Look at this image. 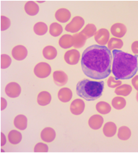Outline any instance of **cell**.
<instances>
[{
	"label": "cell",
	"instance_id": "cell-9",
	"mask_svg": "<svg viewBox=\"0 0 138 153\" xmlns=\"http://www.w3.org/2000/svg\"><path fill=\"white\" fill-rule=\"evenodd\" d=\"M28 51L27 48L24 46L22 45H18L14 46L12 48V55L13 58L15 60L17 61H22L25 59V58L27 56Z\"/></svg>",
	"mask_w": 138,
	"mask_h": 153
},
{
	"label": "cell",
	"instance_id": "cell-36",
	"mask_svg": "<svg viewBox=\"0 0 138 153\" xmlns=\"http://www.w3.org/2000/svg\"><path fill=\"white\" fill-rule=\"evenodd\" d=\"M33 151H34V152H48V147L44 143H39L35 145Z\"/></svg>",
	"mask_w": 138,
	"mask_h": 153
},
{
	"label": "cell",
	"instance_id": "cell-22",
	"mask_svg": "<svg viewBox=\"0 0 138 153\" xmlns=\"http://www.w3.org/2000/svg\"><path fill=\"white\" fill-rule=\"evenodd\" d=\"M73 46L75 48H82L86 42V36L81 32L76 33L73 36Z\"/></svg>",
	"mask_w": 138,
	"mask_h": 153
},
{
	"label": "cell",
	"instance_id": "cell-34",
	"mask_svg": "<svg viewBox=\"0 0 138 153\" xmlns=\"http://www.w3.org/2000/svg\"><path fill=\"white\" fill-rule=\"evenodd\" d=\"M107 83L108 87L112 88H117L122 85V81L120 80H117L116 78L112 77V76L108 78Z\"/></svg>",
	"mask_w": 138,
	"mask_h": 153
},
{
	"label": "cell",
	"instance_id": "cell-26",
	"mask_svg": "<svg viewBox=\"0 0 138 153\" xmlns=\"http://www.w3.org/2000/svg\"><path fill=\"white\" fill-rule=\"evenodd\" d=\"M131 91H132L131 85L128 84H122L115 88V94L118 95V96H128L130 94Z\"/></svg>",
	"mask_w": 138,
	"mask_h": 153
},
{
	"label": "cell",
	"instance_id": "cell-38",
	"mask_svg": "<svg viewBox=\"0 0 138 153\" xmlns=\"http://www.w3.org/2000/svg\"><path fill=\"white\" fill-rule=\"evenodd\" d=\"M132 83L133 87L138 91V76H136L132 79Z\"/></svg>",
	"mask_w": 138,
	"mask_h": 153
},
{
	"label": "cell",
	"instance_id": "cell-14",
	"mask_svg": "<svg viewBox=\"0 0 138 153\" xmlns=\"http://www.w3.org/2000/svg\"><path fill=\"white\" fill-rule=\"evenodd\" d=\"M103 117L100 115H93L88 120V126L93 130H98L103 124Z\"/></svg>",
	"mask_w": 138,
	"mask_h": 153
},
{
	"label": "cell",
	"instance_id": "cell-25",
	"mask_svg": "<svg viewBox=\"0 0 138 153\" xmlns=\"http://www.w3.org/2000/svg\"><path fill=\"white\" fill-rule=\"evenodd\" d=\"M96 110L102 115H106L111 113V106L109 103L105 101H100L96 104Z\"/></svg>",
	"mask_w": 138,
	"mask_h": 153
},
{
	"label": "cell",
	"instance_id": "cell-11",
	"mask_svg": "<svg viewBox=\"0 0 138 153\" xmlns=\"http://www.w3.org/2000/svg\"><path fill=\"white\" fill-rule=\"evenodd\" d=\"M111 32L115 38H122L125 35L127 32V28L122 23L114 24L111 28Z\"/></svg>",
	"mask_w": 138,
	"mask_h": 153
},
{
	"label": "cell",
	"instance_id": "cell-5",
	"mask_svg": "<svg viewBox=\"0 0 138 153\" xmlns=\"http://www.w3.org/2000/svg\"><path fill=\"white\" fill-rule=\"evenodd\" d=\"M85 21L81 16H76L73 18V19L70 21V23H68L66 25V31L71 33H77L82 29V27L84 26Z\"/></svg>",
	"mask_w": 138,
	"mask_h": 153
},
{
	"label": "cell",
	"instance_id": "cell-32",
	"mask_svg": "<svg viewBox=\"0 0 138 153\" xmlns=\"http://www.w3.org/2000/svg\"><path fill=\"white\" fill-rule=\"evenodd\" d=\"M112 105L116 110H122L125 107L126 100L124 98L120 96L115 97L112 100Z\"/></svg>",
	"mask_w": 138,
	"mask_h": 153
},
{
	"label": "cell",
	"instance_id": "cell-39",
	"mask_svg": "<svg viewBox=\"0 0 138 153\" xmlns=\"http://www.w3.org/2000/svg\"><path fill=\"white\" fill-rule=\"evenodd\" d=\"M7 106V100L4 98H1V111H2Z\"/></svg>",
	"mask_w": 138,
	"mask_h": 153
},
{
	"label": "cell",
	"instance_id": "cell-30",
	"mask_svg": "<svg viewBox=\"0 0 138 153\" xmlns=\"http://www.w3.org/2000/svg\"><path fill=\"white\" fill-rule=\"evenodd\" d=\"M123 46V42L119 38H115V37H113L109 40L108 43V48L110 50H115L121 48Z\"/></svg>",
	"mask_w": 138,
	"mask_h": 153
},
{
	"label": "cell",
	"instance_id": "cell-37",
	"mask_svg": "<svg viewBox=\"0 0 138 153\" xmlns=\"http://www.w3.org/2000/svg\"><path fill=\"white\" fill-rule=\"evenodd\" d=\"M132 51L135 54H138V42L136 41V42H134L132 44L131 46Z\"/></svg>",
	"mask_w": 138,
	"mask_h": 153
},
{
	"label": "cell",
	"instance_id": "cell-20",
	"mask_svg": "<svg viewBox=\"0 0 138 153\" xmlns=\"http://www.w3.org/2000/svg\"><path fill=\"white\" fill-rule=\"evenodd\" d=\"M117 131V126L113 122H108L105 124L102 128V132L103 134L106 137H113L115 134H116Z\"/></svg>",
	"mask_w": 138,
	"mask_h": 153
},
{
	"label": "cell",
	"instance_id": "cell-1",
	"mask_svg": "<svg viewBox=\"0 0 138 153\" xmlns=\"http://www.w3.org/2000/svg\"><path fill=\"white\" fill-rule=\"evenodd\" d=\"M113 53L105 46L92 45L82 54L81 68L84 74L94 80L108 77L112 72Z\"/></svg>",
	"mask_w": 138,
	"mask_h": 153
},
{
	"label": "cell",
	"instance_id": "cell-19",
	"mask_svg": "<svg viewBox=\"0 0 138 153\" xmlns=\"http://www.w3.org/2000/svg\"><path fill=\"white\" fill-rule=\"evenodd\" d=\"M51 101V96L48 91H42L37 96V102L39 105H47Z\"/></svg>",
	"mask_w": 138,
	"mask_h": 153
},
{
	"label": "cell",
	"instance_id": "cell-8",
	"mask_svg": "<svg viewBox=\"0 0 138 153\" xmlns=\"http://www.w3.org/2000/svg\"><path fill=\"white\" fill-rule=\"evenodd\" d=\"M95 40L100 46H105L110 40V32L106 29H100L95 34Z\"/></svg>",
	"mask_w": 138,
	"mask_h": 153
},
{
	"label": "cell",
	"instance_id": "cell-28",
	"mask_svg": "<svg viewBox=\"0 0 138 153\" xmlns=\"http://www.w3.org/2000/svg\"><path fill=\"white\" fill-rule=\"evenodd\" d=\"M131 136V131L130 128L126 126H122L119 128L117 137L121 140H128Z\"/></svg>",
	"mask_w": 138,
	"mask_h": 153
},
{
	"label": "cell",
	"instance_id": "cell-24",
	"mask_svg": "<svg viewBox=\"0 0 138 153\" xmlns=\"http://www.w3.org/2000/svg\"><path fill=\"white\" fill-rule=\"evenodd\" d=\"M43 56L46 59L53 60L57 56L56 48L52 46H47L43 49Z\"/></svg>",
	"mask_w": 138,
	"mask_h": 153
},
{
	"label": "cell",
	"instance_id": "cell-17",
	"mask_svg": "<svg viewBox=\"0 0 138 153\" xmlns=\"http://www.w3.org/2000/svg\"><path fill=\"white\" fill-rule=\"evenodd\" d=\"M24 10L28 15L35 16L39 12V7L35 1H29L24 5Z\"/></svg>",
	"mask_w": 138,
	"mask_h": 153
},
{
	"label": "cell",
	"instance_id": "cell-16",
	"mask_svg": "<svg viewBox=\"0 0 138 153\" xmlns=\"http://www.w3.org/2000/svg\"><path fill=\"white\" fill-rule=\"evenodd\" d=\"M73 93L71 90L68 88H63L58 92V98L59 100L63 102H68L71 100Z\"/></svg>",
	"mask_w": 138,
	"mask_h": 153
},
{
	"label": "cell",
	"instance_id": "cell-18",
	"mask_svg": "<svg viewBox=\"0 0 138 153\" xmlns=\"http://www.w3.org/2000/svg\"><path fill=\"white\" fill-rule=\"evenodd\" d=\"M59 44L62 48H70L73 46V37L69 34L63 35L59 39Z\"/></svg>",
	"mask_w": 138,
	"mask_h": 153
},
{
	"label": "cell",
	"instance_id": "cell-31",
	"mask_svg": "<svg viewBox=\"0 0 138 153\" xmlns=\"http://www.w3.org/2000/svg\"><path fill=\"white\" fill-rule=\"evenodd\" d=\"M96 32V27L93 24H88L85 27L84 29H83L81 31V33H83V34L86 36L87 39L91 38V37L95 36Z\"/></svg>",
	"mask_w": 138,
	"mask_h": 153
},
{
	"label": "cell",
	"instance_id": "cell-23",
	"mask_svg": "<svg viewBox=\"0 0 138 153\" xmlns=\"http://www.w3.org/2000/svg\"><path fill=\"white\" fill-rule=\"evenodd\" d=\"M22 140V135L19 131L12 130L8 134V140L11 144L17 145Z\"/></svg>",
	"mask_w": 138,
	"mask_h": 153
},
{
	"label": "cell",
	"instance_id": "cell-29",
	"mask_svg": "<svg viewBox=\"0 0 138 153\" xmlns=\"http://www.w3.org/2000/svg\"><path fill=\"white\" fill-rule=\"evenodd\" d=\"M63 32V27L60 24L53 22L50 25L49 33L52 36L57 37L61 35Z\"/></svg>",
	"mask_w": 138,
	"mask_h": 153
},
{
	"label": "cell",
	"instance_id": "cell-10",
	"mask_svg": "<svg viewBox=\"0 0 138 153\" xmlns=\"http://www.w3.org/2000/svg\"><path fill=\"white\" fill-rule=\"evenodd\" d=\"M85 109V102L82 99L73 100L70 105V111L72 114L79 115L82 114Z\"/></svg>",
	"mask_w": 138,
	"mask_h": 153
},
{
	"label": "cell",
	"instance_id": "cell-6",
	"mask_svg": "<svg viewBox=\"0 0 138 153\" xmlns=\"http://www.w3.org/2000/svg\"><path fill=\"white\" fill-rule=\"evenodd\" d=\"M21 86L15 82H11L5 87V93L9 98H17L21 94Z\"/></svg>",
	"mask_w": 138,
	"mask_h": 153
},
{
	"label": "cell",
	"instance_id": "cell-13",
	"mask_svg": "<svg viewBox=\"0 0 138 153\" xmlns=\"http://www.w3.org/2000/svg\"><path fill=\"white\" fill-rule=\"evenodd\" d=\"M71 14L68 9L65 8H61L58 9L55 13V18L58 22L61 23H65L68 20H70Z\"/></svg>",
	"mask_w": 138,
	"mask_h": 153
},
{
	"label": "cell",
	"instance_id": "cell-7",
	"mask_svg": "<svg viewBox=\"0 0 138 153\" xmlns=\"http://www.w3.org/2000/svg\"><path fill=\"white\" fill-rule=\"evenodd\" d=\"M81 57L80 52L76 49H70L64 54V60L69 65H76L78 63Z\"/></svg>",
	"mask_w": 138,
	"mask_h": 153
},
{
	"label": "cell",
	"instance_id": "cell-41",
	"mask_svg": "<svg viewBox=\"0 0 138 153\" xmlns=\"http://www.w3.org/2000/svg\"><path fill=\"white\" fill-rule=\"evenodd\" d=\"M136 98H137V102H138V93H137V96H136Z\"/></svg>",
	"mask_w": 138,
	"mask_h": 153
},
{
	"label": "cell",
	"instance_id": "cell-40",
	"mask_svg": "<svg viewBox=\"0 0 138 153\" xmlns=\"http://www.w3.org/2000/svg\"><path fill=\"white\" fill-rule=\"evenodd\" d=\"M7 143V138L6 136H5L3 132H1V146H4Z\"/></svg>",
	"mask_w": 138,
	"mask_h": 153
},
{
	"label": "cell",
	"instance_id": "cell-12",
	"mask_svg": "<svg viewBox=\"0 0 138 153\" xmlns=\"http://www.w3.org/2000/svg\"><path fill=\"white\" fill-rule=\"evenodd\" d=\"M53 79L56 85L63 86L67 83L68 78L65 72L62 71H56L53 74Z\"/></svg>",
	"mask_w": 138,
	"mask_h": 153
},
{
	"label": "cell",
	"instance_id": "cell-21",
	"mask_svg": "<svg viewBox=\"0 0 138 153\" xmlns=\"http://www.w3.org/2000/svg\"><path fill=\"white\" fill-rule=\"evenodd\" d=\"M14 125L19 130H24L27 128V118L24 115H16L14 120Z\"/></svg>",
	"mask_w": 138,
	"mask_h": 153
},
{
	"label": "cell",
	"instance_id": "cell-15",
	"mask_svg": "<svg viewBox=\"0 0 138 153\" xmlns=\"http://www.w3.org/2000/svg\"><path fill=\"white\" fill-rule=\"evenodd\" d=\"M41 138L46 143H51L56 138V132L53 128H46L41 132Z\"/></svg>",
	"mask_w": 138,
	"mask_h": 153
},
{
	"label": "cell",
	"instance_id": "cell-3",
	"mask_svg": "<svg viewBox=\"0 0 138 153\" xmlns=\"http://www.w3.org/2000/svg\"><path fill=\"white\" fill-rule=\"evenodd\" d=\"M104 90L103 81H95L83 79L79 81L76 85V93L87 101L96 100L102 96Z\"/></svg>",
	"mask_w": 138,
	"mask_h": 153
},
{
	"label": "cell",
	"instance_id": "cell-33",
	"mask_svg": "<svg viewBox=\"0 0 138 153\" xmlns=\"http://www.w3.org/2000/svg\"><path fill=\"white\" fill-rule=\"evenodd\" d=\"M12 63V59L7 54H1V68H7Z\"/></svg>",
	"mask_w": 138,
	"mask_h": 153
},
{
	"label": "cell",
	"instance_id": "cell-35",
	"mask_svg": "<svg viewBox=\"0 0 138 153\" xmlns=\"http://www.w3.org/2000/svg\"><path fill=\"white\" fill-rule=\"evenodd\" d=\"M10 25V19L5 16H1V31H4L8 29Z\"/></svg>",
	"mask_w": 138,
	"mask_h": 153
},
{
	"label": "cell",
	"instance_id": "cell-4",
	"mask_svg": "<svg viewBox=\"0 0 138 153\" xmlns=\"http://www.w3.org/2000/svg\"><path fill=\"white\" fill-rule=\"evenodd\" d=\"M35 76L39 78H47L51 74V68L48 63L46 62H40L35 66L33 68Z\"/></svg>",
	"mask_w": 138,
	"mask_h": 153
},
{
	"label": "cell",
	"instance_id": "cell-27",
	"mask_svg": "<svg viewBox=\"0 0 138 153\" xmlns=\"http://www.w3.org/2000/svg\"><path fill=\"white\" fill-rule=\"evenodd\" d=\"M33 31L36 35L39 36H43V35L46 34L48 31V27L45 23L42 22H37L33 26Z\"/></svg>",
	"mask_w": 138,
	"mask_h": 153
},
{
	"label": "cell",
	"instance_id": "cell-2",
	"mask_svg": "<svg viewBox=\"0 0 138 153\" xmlns=\"http://www.w3.org/2000/svg\"><path fill=\"white\" fill-rule=\"evenodd\" d=\"M112 73L117 80L130 79L137 72V55L125 53L118 49L113 50Z\"/></svg>",
	"mask_w": 138,
	"mask_h": 153
}]
</instances>
